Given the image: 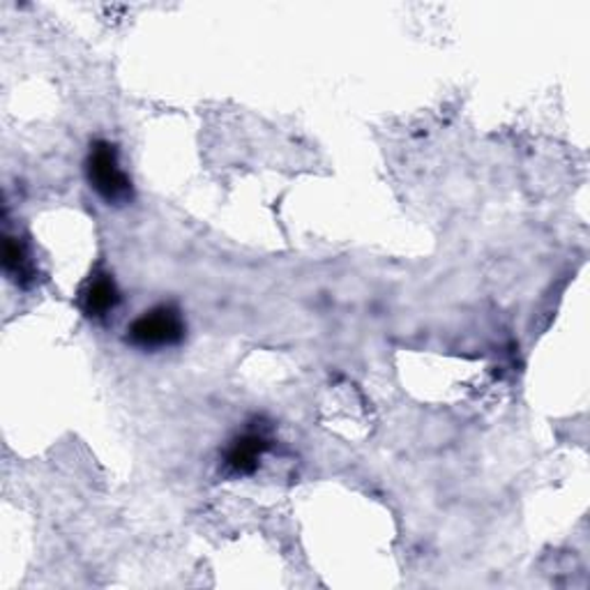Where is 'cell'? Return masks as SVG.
<instances>
[{
	"instance_id": "6da1fadb",
	"label": "cell",
	"mask_w": 590,
	"mask_h": 590,
	"mask_svg": "<svg viewBox=\"0 0 590 590\" xmlns=\"http://www.w3.org/2000/svg\"><path fill=\"white\" fill-rule=\"evenodd\" d=\"M85 176L108 206H125L132 201V181L123 171L114 143L95 141L91 146L89 160H85Z\"/></svg>"
},
{
	"instance_id": "7a4b0ae2",
	"label": "cell",
	"mask_w": 590,
	"mask_h": 590,
	"mask_svg": "<svg viewBox=\"0 0 590 590\" xmlns=\"http://www.w3.org/2000/svg\"><path fill=\"white\" fill-rule=\"evenodd\" d=\"M185 333L187 325L181 310L173 304H158L127 327V344L143 348V351H160V348L178 346L185 339Z\"/></svg>"
},
{
	"instance_id": "3957f363",
	"label": "cell",
	"mask_w": 590,
	"mask_h": 590,
	"mask_svg": "<svg viewBox=\"0 0 590 590\" xmlns=\"http://www.w3.org/2000/svg\"><path fill=\"white\" fill-rule=\"evenodd\" d=\"M120 304V291L108 273H95L79 291V308L89 319H106Z\"/></svg>"
},
{
	"instance_id": "277c9868",
	"label": "cell",
	"mask_w": 590,
	"mask_h": 590,
	"mask_svg": "<svg viewBox=\"0 0 590 590\" xmlns=\"http://www.w3.org/2000/svg\"><path fill=\"white\" fill-rule=\"evenodd\" d=\"M270 448V439L264 431H247L231 443L227 452V468L235 475H252L258 468L261 456Z\"/></svg>"
},
{
	"instance_id": "5b68a950",
	"label": "cell",
	"mask_w": 590,
	"mask_h": 590,
	"mask_svg": "<svg viewBox=\"0 0 590 590\" xmlns=\"http://www.w3.org/2000/svg\"><path fill=\"white\" fill-rule=\"evenodd\" d=\"M3 268L14 279L19 287H31L35 281V266L33 258L28 256L26 245L16 238H5L3 245Z\"/></svg>"
}]
</instances>
